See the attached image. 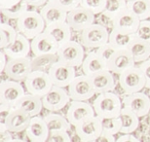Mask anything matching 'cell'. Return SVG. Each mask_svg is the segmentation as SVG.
I'll list each match as a JSON object with an SVG mask.
<instances>
[{
    "instance_id": "9c48e42d",
    "label": "cell",
    "mask_w": 150,
    "mask_h": 142,
    "mask_svg": "<svg viewBox=\"0 0 150 142\" xmlns=\"http://www.w3.org/2000/svg\"><path fill=\"white\" fill-rule=\"evenodd\" d=\"M32 70L31 57H21V59H9L7 65L2 74H5L8 79L25 82V80Z\"/></svg>"
},
{
    "instance_id": "ab89813d",
    "label": "cell",
    "mask_w": 150,
    "mask_h": 142,
    "mask_svg": "<svg viewBox=\"0 0 150 142\" xmlns=\"http://www.w3.org/2000/svg\"><path fill=\"white\" fill-rule=\"evenodd\" d=\"M96 52H97L98 55L100 56L104 61H106V63H107V61H108V60L112 57V56L114 55V54L116 53V50L114 49L109 43H107L105 45H103V46L100 47L98 49H97L96 50Z\"/></svg>"
},
{
    "instance_id": "f907efd6",
    "label": "cell",
    "mask_w": 150,
    "mask_h": 142,
    "mask_svg": "<svg viewBox=\"0 0 150 142\" xmlns=\"http://www.w3.org/2000/svg\"><path fill=\"white\" fill-rule=\"evenodd\" d=\"M47 142H52V141H51V140L49 139V138H48V140H47Z\"/></svg>"
},
{
    "instance_id": "f6af8a7d",
    "label": "cell",
    "mask_w": 150,
    "mask_h": 142,
    "mask_svg": "<svg viewBox=\"0 0 150 142\" xmlns=\"http://www.w3.org/2000/svg\"><path fill=\"white\" fill-rule=\"evenodd\" d=\"M116 142H142L133 134H121L116 138Z\"/></svg>"
},
{
    "instance_id": "b9f144b4",
    "label": "cell",
    "mask_w": 150,
    "mask_h": 142,
    "mask_svg": "<svg viewBox=\"0 0 150 142\" xmlns=\"http://www.w3.org/2000/svg\"><path fill=\"white\" fill-rule=\"evenodd\" d=\"M13 139L12 132L8 131L4 123L0 122V142H11Z\"/></svg>"
},
{
    "instance_id": "44dd1931",
    "label": "cell",
    "mask_w": 150,
    "mask_h": 142,
    "mask_svg": "<svg viewBox=\"0 0 150 142\" xmlns=\"http://www.w3.org/2000/svg\"><path fill=\"white\" fill-rule=\"evenodd\" d=\"M90 80H91L96 95L113 92L115 90L116 81L115 78H114V74L107 69L92 75L90 77Z\"/></svg>"
},
{
    "instance_id": "2e32d148",
    "label": "cell",
    "mask_w": 150,
    "mask_h": 142,
    "mask_svg": "<svg viewBox=\"0 0 150 142\" xmlns=\"http://www.w3.org/2000/svg\"><path fill=\"white\" fill-rule=\"evenodd\" d=\"M139 18L126 9L112 20V29L124 34L134 35L139 28Z\"/></svg>"
},
{
    "instance_id": "681fc988",
    "label": "cell",
    "mask_w": 150,
    "mask_h": 142,
    "mask_svg": "<svg viewBox=\"0 0 150 142\" xmlns=\"http://www.w3.org/2000/svg\"><path fill=\"white\" fill-rule=\"evenodd\" d=\"M11 142H28V141H25L23 139H19V138H14Z\"/></svg>"
},
{
    "instance_id": "52a82bcc",
    "label": "cell",
    "mask_w": 150,
    "mask_h": 142,
    "mask_svg": "<svg viewBox=\"0 0 150 142\" xmlns=\"http://www.w3.org/2000/svg\"><path fill=\"white\" fill-rule=\"evenodd\" d=\"M23 86L28 93L41 98L54 87L48 72L44 71H32L25 80Z\"/></svg>"
},
{
    "instance_id": "d590c367",
    "label": "cell",
    "mask_w": 150,
    "mask_h": 142,
    "mask_svg": "<svg viewBox=\"0 0 150 142\" xmlns=\"http://www.w3.org/2000/svg\"><path fill=\"white\" fill-rule=\"evenodd\" d=\"M101 125H103V131L106 132V134L116 135L121 132L122 121L120 117L103 119L101 120Z\"/></svg>"
},
{
    "instance_id": "484cf974",
    "label": "cell",
    "mask_w": 150,
    "mask_h": 142,
    "mask_svg": "<svg viewBox=\"0 0 150 142\" xmlns=\"http://www.w3.org/2000/svg\"><path fill=\"white\" fill-rule=\"evenodd\" d=\"M15 108L23 110L32 118L39 116L44 107L41 97L26 93V95L15 105Z\"/></svg>"
},
{
    "instance_id": "c3c4849f",
    "label": "cell",
    "mask_w": 150,
    "mask_h": 142,
    "mask_svg": "<svg viewBox=\"0 0 150 142\" xmlns=\"http://www.w3.org/2000/svg\"><path fill=\"white\" fill-rule=\"evenodd\" d=\"M8 60L9 59L7 55L5 54V52L3 50H0V71H1V73H3V71H4Z\"/></svg>"
},
{
    "instance_id": "ac0fdd59",
    "label": "cell",
    "mask_w": 150,
    "mask_h": 142,
    "mask_svg": "<svg viewBox=\"0 0 150 142\" xmlns=\"http://www.w3.org/2000/svg\"><path fill=\"white\" fill-rule=\"evenodd\" d=\"M136 66V62L128 50H119L107 61V70L120 75L124 71Z\"/></svg>"
},
{
    "instance_id": "83f0119b",
    "label": "cell",
    "mask_w": 150,
    "mask_h": 142,
    "mask_svg": "<svg viewBox=\"0 0 150 142\" xmlns=\"http://www.w3.org/2000/svg\"><path fill=\"white\" fill-rule=\"evenodd\" d=\"M50 132L53 131H67L71 129V124L68 122L67 118L57 112H49L43 116Z\"/></svg>"
},
{
    "instance_id": "8d00e7d4",
    "label": "cell",
    "mask_w": 150,
    "mask_h": 142,
    "mask_svg": "<svg viewBox=\"0 0 150 142\" xmlns=\"http://www.w3.org/2000/svg\"><path fill=\"white\" fill-rule=\"evenodd\" d=\"M80 6L98 16L103 13L106 6V0H82Z\"/></svg>"
},
{
    "instance_id": "9a60e30c",
    "label": "cell",
    "mask_w": 150,
    "mask_h": 142,
    "mask_svg": "<svg viewBox=\"0 0 150 142\" xmlns=\"http://www.w3.org/2000/svg\"><path fill=\"white\" fill-rule=\"evenodd\" d=\"M67 23L74 31L82 32L84 29L96 23V15L79 6L74 10L68 12Z\"/></svg>"
},
{
    "instance_id": "4dcf8cb0",
    "label": "cell",
    "mask_w": 150,
    "mask_h": 142,
    "mask_svg": "<svg viewBox=\"0 0 150 142\" xmlns=\"http://www.w3.org/2000/svg\"><path fill=\"white\" fill-rule=\"evenodd\" d=\"M127 9L139 18V20H150V4L145 0H132L127 2Z\"/></svg>"
},
{
    "instance_id": "d6a6232c",
    "label": "cell",
    "mask_w": 150,
    "mask_h": 142,
    "mask_svg": "<svg viewBox=\"0 0 150 142\" xmlns=\"http://www.w3.org/2000/svg\"><path fill=\"white\" fill-rule=\"evenodd\" d=\"M18 34L19 32L15 26L9 23H1L0 25V50L10 46L17 38Z\"/></svg>"
},
{
    "instance_id": "ba28073f",
    "label": "cell",
    "mask_w": 150,
    "mask_h": 142,
    "mask_svg": "<svg viewBox=\"0 0 150 142\" xmlns=\"http://www.w3.org/2000/svg\"><path fill=\"white\" fill-rule=\"evenodd\" d=\"M71 101L67 89L54 86L47 95L42 97L44 109L49 112H59L68 106Z\"/></svg>"
},
{
    "instance_id": "d6986e66",
    "label": "cell",
    "mask_w": 150,
    "mask_h": 142,
    "mask_svg": "<svg viewBox=\"0 0 150 142\" xmlns=\"http://www.w3.org/2000/svg\"><path fill=\"white\" fill-rule=\"evenodd\" d=\"M25 132L29 142H47L50 136L48 126L41 116L32 117Z\"/></svg>"
},
{
    "instance_id": "e575fe53",
    "label": "cell",
    "mask_w": 150,
    "mask_h": 142,
    "mask_svg": "<svg viewBox=\"0 0 150 142\" xmlns=\"http://www.w3.org/2000/svg\"><path fill=\"white\" fill-rule=\"evenodd\" d=\"M28 7L29 6L28 3H26L25 0H23L22 2L19 3V4L16 6H14V7L8 8V9H0V11H1V13L4 14L9 20H17L22 15H23L28 10Z\"/></svg>"
},
{
    "instance_id": "7c38bea8",
    "label": "cell",
    "mask_w": 150,
    "mask_h": 142,
    "mask_svg": "<svg viewBox=\"0 0 150 142\" xmlns=\"http://www.w3.org/2000/svg\"><path fill=\"white\" fill-rule=\"evenodd\" d=\"M96 116L94 107L88 101L71 100L68 105L65 117L72 126H76L83 121Z\"/></svg>"
},
{
    "instance_id": "7dc6e473",
    "label": "cell",
    "mask_w": 150,
    "mask_h": 142,
    "mask_svg": "<svg viewBox=\"0 0 150 142\" xmlns=\"http://www.w3.org/2000/svg\"><path fill=\"white\" fill-rule=\"evenodd\" d=\"M28 3L29 7L33 8H41L42 6H44L49 0H25Z\"/></svg>"
},
{
    "instance_id": "e0dca14e",
    "label": "cell",
    "mask_w": 150,
    "mask_h": 142,
    "mask_svg": "<svg viewBox=\"0 0 150 142\" xmlns=\"http://www.w3.org/2000/svg\"><path fill=\"white\" fill-rule=\"evenodd\" d=\"M31 117L23 110L13 107L6 116L4 123L6 128L12 134H19L25 131L29 125Z\"/></svg>"
},
{
    "instance_id": "d4e9b609",
    "label": "cell",
    "mask_w": 150,
    "mask_h": 142,
    "mask_svg": "<svg viewBox=\"0 0 150 142\" xmlns=\"http://www.w3.org/2000/svg\"><path fill=\"white\" fill-rule=\"evenodd\" d=\"M81 67H82L83 74L91 77L92 75L96 73L106 70L107 63L98 55L96 51H93V52L86 54V57L84 59Z\"/></svg>"
},
{
    "instance_id": "f1b7e54d",
    "label": "cell",
    "mask_w": 150,
    "mask_h": 142,
    "mask_svg": "<svg viewBox=\"0 0 150 142\" xmlns=\"http://www.w3.org/2000/svg\"><path fill=\"white\" fill-rule=\"evenodd\" d=\"M120 118L122 121V128H121V134H131L139 129L140 118L137 116L134 112L127 108L123 107V109L120 114Z\"/></svg>"
},
{
    "instance_id": "1f68e13d",
    "label": "cell",
    "mask_w": 150,
    "mask_h": 142,
    "mask_svg": "<svg viewBox=\"0 0 150 142\" xmlns=\"http://www.w3.org/2000/svg\"><path fill=\"white\" fill-rule=\"evenodd\" d=\"M134 39V35L124 34V33L118 32L116 30L111 29L109 34V42L108 43L115 49L119 50H128V47L132 40Z\"/></svg>"
},
{
    "instance_id": "7bdbcfd3",
    "label": "cell",
    "mask_w": 150,
    "mask_h": 142,
    "mask_svg": "<svg viewBox=\"0 0 150 142\" xmlns=\"http://www.w3.org/2000/svg\"><path fill=\"white\" fill-rule=\"evenodd\" d=\"M139 68L142 69L144 78L146 80V88L150 89V59L144 62H142L139 64Z\"/></svg>"
},
{
    "instance_id": "3957f363",
    "label": "cell",
    "mask_w": 150,
    "mask_h": 142,
    "mask_svg": "<svg viewBox=\"0 0 150 142\" xmlns=\"http://www.w3.org/2000/svg\"><path fill=\"white\" fill-rule=\"evenodd\" d=\"M110 31L105 26L95 23L89 28L80 32L79 42L84 48L89 50H97L109 42Z\"/></svg>"
},
{
    "instance_id": "8992f818",
    "label": "cell",
    "mask_w": 150,
    "mask_h": 142,
    "mask_svg": "<svg viewBox=\"0 0 150 142\" xmlns=\"http://www.w3.org/2000/svg\"><path fill=\"white\" fill-rule=\"evenodd\" d=\"M25 86L21 82L7 79L0 83V104L13 108L26 95Z\"/></svg>"
},
{
    "instance_id": "ee69618b",
    "label": "cell",
    "mask_w": 150,
    "mask_h": 142,
    "mask_svg": "<svg viewBox=\"0 0 150 142\" xmlns=\"http://www.w3.org/2000/svg\"><path fill=\"white\" fill-rule=\"evenodd\" d=\"M91 142H116V137L115 135L106 134V132L103 131V134L98 135L96 139H94Z\"/></svg>"
},
{
    "instance_id": "74e56055",
    "label": "cell",
    "mask_w": 150,
    "mask_h": 142,
    "mask_svg": "<svg viewBox=\"0 0 150 142\" xmlns=\"http://www.w3.org/2000/svg\"><path fill=\"white\" fill-rule=\"evenodd\" d=\"M134 37L143 40L150 44V20H140L139 28L134 34Z\"/></svg>"
},
{
    "instance_id": "816d5d0a",
    "label": "cell",
    "mask_w": 150,
    "mask_h": 142,
    "mask_svg": "<svg viewBox=\"0 0 150 142\" xmlns=\"http://www.w3.org/2000/svg\"><path fill=\"white\" fill-rule=\"evenodd\" d=\"M145 1H147V2L149 3V4H150V0H145Z\"/></svg>"
},
{
    "instance_id": "bcb514c9",
    "label": "cell",
    "mask_w": 150,
    "mask_h": 142,
    "mask_svg": "<svg viewBox=\"0 0 150 142\" xmlns=\"http://www.w3.org/2000/svg\"><path fill=\"white\" fill-rule=\"evenodd\" d=\"M23 0H0V9H8L18 5Z\"/></svg>"
},
{
    "instance_id": "ffe728a7",
    "label": "cell",
    "mask_w": 150,
    "mask_h": 142,
    "mask_svg": "<svg viewBox=\"0 0 150 142\" xmlns=\"http://www.w3.org/2000/svg\"><path fill=\"white\" fill-rule=\"evenodd\" d=\"M59 45L45 32L31 40V53L33 57L54 55L58 53Z\"/></svg>"
},
{
    "instance_id": "f546056e",
    "label": "cell",
    "mask_w": 150,
    "mask_h": 142,
    "mask_svg": "<svg viewBox=\"0 0 150 142\" xmlns=\"http://www.w3.org/2000/svg\"><path fill=\"white\" fill-rule=\"evenodd\" d=\"M59 61V57L57 54L54 55H43L31 57V64L33 71H44L48 72L50 68Z\"/></svg>"
},
{
    "instance_id": "7402d4cb",
    "label": "cell",
    "mask_w": 150,
    "mask_h": 142,
    "mask_svg": "<svg viewBox=\"0 0 150 142\" xmlns=\"http://www.w3.org/2000/svg\"><path fill=\"white\" fill-rule=\"evenodd\" d=\"M8 59H21L28 57L31 53V40L26 38L25 35L19 33L15 41L10 46L3 49Z\"/></svg>"
},
{
    "instance_id": "8fae6325",
    "label": "cell",
    "mask_w": 150,
    "mask_h": 142,
    "mask_svg": "<svg viewBox=\"0 0 150 142\" xmlns=\"http://www.w3.org/2000/svg\"><path fill=\"white\" fill-rule=\"evenodd\" d=\"M48 74L54 86L65 89H67L77 76L76 68L61 61H57L48 71Z\"/></svg>"
},
{
    "instance_id": "603a6c76",
    "label": "cell",
    "mask_w": 150,
    "mask_h": 142,
    "mask_svg": "<svg viewBox=\"0 0 150 142\" xmlns=\"http://www.w3.org/2000/svg\"><path fill=\"white\" fill-rule=\"evenodd\" d=\"M39 12H40L46 25L67 22V12L62 9L53 1H48L46 4L40 8Z\"/></svg>"
},
{
    "instance_id": "30bf717a",
    "label": "cell",
    "mask_w": 150,
    "mask_h": 142,
    "mask_svg": "<svg viewBox=\"0 0 150 142\" xmlns=\"http://www.w3.org/2000/svg\"><path fill=\"white\" fill-rule=\"evenodd\" d=\"M71 100L76 101H88L94 97L96 92L92 86L90 77L85 74L77 75L73 82L67 88Z\"/></svg>"
},
{
    "instance_id": "7a4b0ae2",
    "label": "cell",
    "mask_w": 150,
    "mask_h": 142,
    "mask_svg": "<svg viewBox=\"0 0 150 142\" xmlns=\"http://www.w3.org/2000/svg\"><path fill=\"white\" fill-rule=\"evenodd\" d=\"M16 28L19 33L25 35L29 40H32L36 36L44 32L46 28V23L40 12L28 9L16 20Z\"/></svg>"
},
{
    "instance_id": "277c9868",
    "label": "cell",
    "mask_w": 150,
    "mask_h": 142,
    "mask_svg": "<svg viewBox=\"0 0 150 142\" xmlns=\"http://www.w3.org/2000/svg\"><path fill=\"white\" fill-rule=\"evenodd\" d=\"M118 84L125 95L139 93L146 88V80L139 66H134L118 75Z\"/></svg>"
},
{
    "instance_id": "4316f807",
    "label": "cell",
    "mask_w": 150,
    "mask_h": 142,
    "mask_svg": "<svg viewBox=\"0 0 150 142\" xmlns=\"http://www.w3.org/2000/svg\"><path fill=\"white\" fill-rule=\"evenodd\" d=\"M128 51L133 57L136 64H139L150 59V44L134 37L128 47Z\"/></svg>"
},
{
    "instance_id": "836d02e7",
    "label": "cell",
    "mask_w": 150,
    "mask_h": 142,
    "mask_svg": "<svg viewBox=\"0 0 150 142\" xmlns=\"http://www.w3.org/2000/svg\"><path fill=\"white\" fill-rule=\"evenodd\" d=\"M127 0H106V6L104 9V16L113 20L117 15L127 9Z\"/></svg>"
},
{
    "instance_id": "f35d334b",
    "label": "cell",
    "mask_w": 150,
    "mask_h": 142,
    "mask_svg": "<svg viewBox=\"0 0 150 142\" xmlns=\"http://www.w3.org/2000/svg\"><path fill=\"white\" fill-rule=\"evenodd\" d=\"M49 1L55 2L57 5H59L62 9H64L68 13V12L79 7L82 0H49Z\"/></svg>"
},
{
    "instance_id": "4fadbf2b",
    "label": "cell",
    "mask_w": 150,
    "mask_h": 142,
    "mask_svg": "<svg viewBox=\"0 0 150 142\" xmlns=\"http://www.w3.org/2000/svg\"><path fill=\"white\" fill-rule=\"evenodd\" d=\"M123 107L134 112L139 118L148 116L150 112V97L144 93L125 95L122 99Z\"/></svg>"
},
{
    "instance_id": "5bb4252c",
    "label": "cell",
    "mask_w": 150,
    "mask_h": 142,
    "mask_svg": "<svg viewBox=\"0 0 150 142\" xmlns=\"http://www.w3.org/2000/svg\"><path fill=\"white\" fill-rule=\"evenodd\" d=\"M75 132L81 142H91L103 134L101 120L97 116L89 118L75 126Z\"/></svg>"
},
{
    "instance_id": "f5cc1de1",
    "label": "cell",
    "mask_w": 150,
    "mask_h": 142,
    "mask_svg": "<svg viewBox=\"0 0 150 142\" xmlns=\"http://www.w3.org/2000/svg\"><path fill=\"white\" fill-rule=\"evenodd\" d=\"M148 118H149V120H150V112H149V115H148Z\"/></svg>"
},
{
    "instance_id": "60d3db41",
    "label": "cell",
    "mask_w": 150,
    "mask_h": 142,
    "mask_svg": "<svg viewBox=\"0 0 150 142\" xmlns=\"http://www.w3.org/2000/svg\"><path fill=\"white\" fill-rule=\"evenodd\" d=\"M49 139L52 142H71V137L67 131L50 132Z\"/></svg>"
},
{
    "instance_id": "6da1fadb",
    "label": "cell",
    "mask_w": 150,
    "mask_h": 142,
    "mask_svg": "<svg viewBox=\"0 0 150 142\" xmlns=\"http://www.w3.org/2000/svg\"><path fill=\"white\" fill-rule=\"evenodd\" d=\"M96 116L103 119L117 118L123 109V101L117 93L113 92L98 93L93 101Z\"/></svg>"
},
{
    "instance_id": "cb8c5ba5",
    "label": "cell",
    "mask_w": 150,
    "mask_h": 142,
    "mask_svg": "<svg viewBox=\"0 0 150 142\" xmlns=\"http://www.w3.org/2000/svg\"><path fill=\"white\" fill-rule=\"evenodd\" d=\"M72 31V28H70L67 22L46 25V28L44 30V32L49 35L59 45V47L68 41L72 40L71 39Z\"/></svg>"
},
{
    "instance_id": "db71d44e",
    "label": "cell",
    "mask_w": 150,
    "mask_h": 142,
    "mask_svg": "<svg viewBox=\"0 0 150 142\" xmlns=\"http://www.w3.org/2000/svg\"><path fill=\"white\" fill-rule=\"evenodd\" d=\"M127 1H132V0H127Z\"/></svg>"
},
{
    "instance_id": "5b68a950",
    "label": "cell",
    "mask_w": 150,
    "mask_h": 142,
    "mask_svg": "<svg viewBox=\"0 0 150 142\" xmlns=\"http://www.w3.org/2000/svg\"><path fill=\"white\" fill-rule=\"evenodd\" d=\"M57 55L59 61L77 68L82 66L86 53L85 48L79 41L70 40L59 47Z\"/></svg>"
}]
</instances>
